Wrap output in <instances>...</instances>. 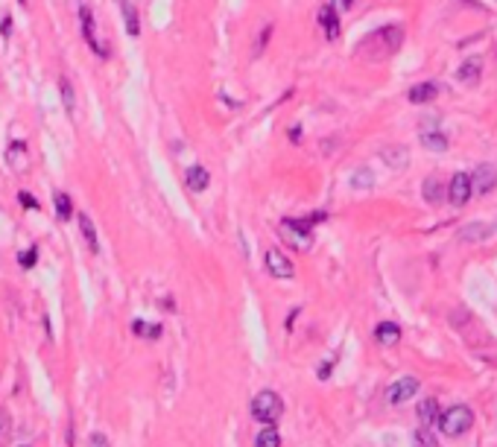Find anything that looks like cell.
Returning a JSON list of instances; mask_svg holds the SVG:
<instances>
[{
    "label": "cell",
    "instance_id": "1",
    "mask_svg": "<svg viewBox=\"0 0 497 447\" xmlns=\"http://www.w3.org/2000/svg\"><path fill=\"white\" fill-rule=\"evenodd\" d=\"M401 44H404V29L401 27H383L378 32H372L357 50H360V56H369V59H389Z\"/></svg>",
    "mask_w": 497,
    "mask_h": 447
},
{
    "label": "cell",
    "instance_id": "2",
    "mask_svg": "<svg viewBox=\"0 0 497 447\" xmlns=\"http://www.w3.org/2000/svg\"><path fill=\"white\" fill-rule=\"evenodd\" d=\"M281 412H284V400L269 389L258 392L255 400H252V418L260 424H275L281 418Z\"/></svg>",
    "mask_w": 497,
    "mask_h": 447
},
{
    "label": "cell",
    "instance_id": "3",
    "mask_svg": "<svg viewBox=\"0 0 497 447\" xmlns=\"http://www.w3.org/2000/svg\"><path fill=\"white\" fill-rule=\"evenodd\" d=\"M471 424H474V412L468 407H450L448 412H441L439 416V427L445 435H450V439H457V435H462L465 430H471Z\"/></svg>",
    "mask_w": 497,
    "mask_h": 447
},
{
    "label": "cell",
    "instance_id": "4",
    "mask_svg": "<svg viewBox=\"0 0 497 447\" xmlns=\"http://www.w3.org/2000/svg\"><path fill=\"white\" fill-rule=\"evenodd\" d=\"M278 234L284 237V243H290L298 252H307L313 246V237H311V228L307 222H298V220H284L278 225Z\"/></svg>",
    "mask_w": 497,
    "mask_h": 447
},
{
    "label": "cell",
    "instance_id": "5",
    "mask_svg": "<svg viewBox=\"0 0 497 447\" xmlns=\"http://www.w3.org/2000/svg\"><path fill=\"white\" fill-rule=\"evenodd\" d=\"M80 27H82V38H85V44L91 47L99 59H108V50L103 41H99V32H97V24H94V12H91V6H80Z\"/></svg>",
    "mask_w": 497,
    "mask_h": 447
},
{
    "label": "cell",
    "instance_id": "6",
    "mask_svg": "<svg viewBox=\"0 0 497 447\" xmlns=\"http://www.w3.org/2000/svg\"><path fill=\"white\" fill-rule=\"evenodd\" d=\"M471 193H474V181L468 173H457L454 179L448 181V199L457 205V208H462L468 199H471Z\"/></svg>",
    "mask_w": 497,
    "mask_h": 447
},
{
    "label": "cell",
    "instance_id": "7",
    "mask_svg": "<svg viewBox=\"0 0 497 447\" xmlns=\"http://www.w3.org/2000/svg\"><path fill=\"white\" fill-rule=\"evenodd\" d=\"M415 392H418V377H401V380H395V383L389 386L386 398H389L392 407H401V403L410 400Z\"/></svg>",
    "mask_w": 497,
    "mask_h": 447
},
{
    "label": "cell",
    "instance_id": "8",
    "mask_svg": "<svg viewBox=\"0 0 497 447\" xmlns=\"http://www.w3.org/2000/svg\"><path fill=\"white\" fill-rule=\"evenodd\" d=\"M267 269H269L272 278H293L295 275L293 260L284 257V252H278V248H269L267 252Z\"/></svg>",
    "mask_w": 497,
    "mask_h": 447
},
{
    "label": "cell",
    "instance_id": "9",
    "mask_svg": "<svg viewBox=\"0 0 497 447\" xmlns=\"http://www.w3.org/2000/svg\"><path fill=\"white\" fill-rule=\"evenodd\" d=\"M471 181H474V193H489L497 188V167L492 164H480L477 170L471 173Z\"/></svg>",
    "mask_w": 497,
    "mask_h": 447
},
{
    "label": "cell",
    "instance_id": "10",
    "mask_svg": "<svg viewBox=\"0 0 497 447\" xmlns=\"http://www.w3.org/2000/svg\"><path fill=\"white\" fill-rule=\"evenodd\" d=\"M480 76H483V59L480 56H471L459 64V79L465 85H477Z\"/></svg>",
    "mask_w": 497,
    "mask_h": 447
},
{
    "label": "cell",
    "instance_id": "11",
    "mask_svg": "<svg viewBox=\"0 0 497 447\" xmlns=\"http://www.w3.org/2000/svg\"><path fill=\"white\" fill-rule=\"evenodd\" d=\"M380 155H383V161H386V164H389L392 170L410 167V152H407V146H386Z\"/></svg>",
    "mask_w": 497,
    "mask_h": 447
},
{
    "label": "cell",
    "instance_id": "12",
    "mask_svg": "<svg viewBox=\"0 0 497 447\" xmlns=\"http://www.w3.org/2000/svg\"><path fill=\"white\" fill-rule=\"evenodd\" d=\"M319 24H322L328 41L339 38V18H337V12H334L330 6H322V9H319Z\"/></svg>",
    "mask_w": 497,
    "mask_h": 447
},
{
    "label": "cell",
    "instance_id": "13",
    "mask_svg": "<svg viewBox=\"0 0 497 447\" xmlns=\"http://www.w3.org/2000/svg\"><path fill=\"white\" fill-rule=\"evenodd\" d=\"M208 181H211V176H208V170L205 167H187L184 173V184L191 188L193 193H202L208 188Z\"/></svg>",
    "mask_w": 497,
    "mask_h": 447
},
{
    "label": "cell",
    "instance_id": "14",
    "mask_svg": "<svg viewBox=\"0 0 497 447\" xmlns=\"http://www.w3.org/2000/svg\"><path fill=\"white\" fill-rule=\"evenodd\" d=\"M6 161H9V167H15V170H27L29 158H27V144L24 140H12V144H9Z\"/></svg>",
    "mask_w": 497,
    "mask_h": 447
},
{
    "label": "cell",
    "instance_id": "15",
    "mask_svg": "<svg viewBox=\"0 0 497 447\" xmlns=\"http://www.w3.org/2000/svg\"><path fill=\"white\" fill-rule=\"evenodd\" d=\"M436 94H439V88H436L433 82H422V85H413V88H410V103H415V105L433 103V100H436Z\"/></svg>",
    "mask_w": 497,
    "mask_h": 447
},
{
    "label": "cell",
    "instance_id": "16",
    "mask_svg": "<svg viewBox=\"0 0 497 447\" xmlns=\"http://www.w3.org/2000/svg\"><path fill=\"white\" fill-rule=\"evenodd\" d=\"M492 231H494V225H489V222L465 225V228H462V231H459V240H462V243H468V240H471V243H480V240H485V237H489Z\"/></svg>",
    "mask_w": 497,
    "mask_h": 447
},
{
    "label": "cell",
    "instance_id": "17",
    "mask_svg": "<svg viewBox=\"0 0 497 447\" xmlns=\"http://www.w3.org/2000/svg\"><path fill=\"white\" fill-rule=\"evenodd\" d=\"M374 340H378L380 345H395L398 340H401V328H398L395 322H380L378 328H374Z\"/></svg>",
    "mask_w": 497,
    "mask_h": 447
},
{
    "label": "cell",
    "instance_id": "18",
    "mask_svg": "<svg viewBox=\"0 0 497 447\" xmlns=\"http://www.w3.org/2000/svg\"><path fill=\"white\" fill-rule=\"evenodd\" d=\"M120 12H123V21H126V32L132 38L141 36V21H138V9L132 6V0H120Z\"/></svg>",
    "mask_w": 497,
    "mask_h": 447
},
{
    "label": "cell",
    "instance_id": "19",
    "mask_svg": "<svg viewBox=\"0 0 497 447\" xmlns=\"http://www.w3.org/2000/svg\"><path fill=\"white\" fill-rule=\"evenodd\" d=\"M80 231H82V240L88 243L91 252H99V240H97V228H94V220L88 214H80Z\"/></svg>",
    "mask_w": 497,
    "mask_h": 447
},
{
    "label": "cell",
    "instance_id": "20",
    "mask_svg": "<svg viewBox=\"0 0 497 447\" xmlns=\"http://www.w3.org/2000/svg\"><path fill=\"white\" fill-rule=\"evenodd\" d=\"M422 144L424 149H433V152H445L448 149V138L436 132V129H427V132H422Z\"/></svg>",
    "mask_w": 497,
    "mask_h": 447
},
{
    "label": "cell",
    "instance_id": "21",
    "mask_svg": "<svg viewBox=\"0 0 497 447\" xmlns=\"http://www.w3.org/2000/svg\"><path fill=\"white\" fill-rule=\"evenodd\" d=\"M53 208H56V216L64 222V220H71V214H73V205H71V196L68 193H53Z\"/></svg>",
    "mask_w": 497,
    "mask_h": 447
},
{
    "label": "cell",
    "instance_id": "22",
    "mask_svg": "<svg viewBox=\"0 0 497 447\" xmlns=\"http://www.w3.org/2000/svg\"><path fill=\"white\" fill-rule=\"evenodd\" d=\"M59 94H62V103H64V108H68V114H73L76 112V97H73V85H71L68 76H62L59 79Z\"/></svg>",
    "mask_w": 497,
    "mask_h": 447
},
{
    "label": "cell",
    "instance_id": "23",
    "mask_svg": "<svg viewBox=\"0 0 497 447\" xmlns=\"http://www.w3.org/2000/svg\"><path fill=\"white\" fill-rule=\"evenodd\" d=\"M255 447H281V435H278V430H275L272 424H267V430L258 433Z\"/></svg>",
    "mask_w": 497,
    "mask_h": 447
},
{
    "label": "cell",
    "instance_id": "24",
    "mask_svg": "<svg viewBox=\"0 0 497 447\" xmlns=\"http://www.w3.org/2000/svg\"><path fill=\"white\" fill-rule=\"evenodd\" d=\"M132 331H135L138 336H143V340H158V336H161V324H149L143 319H135V322H132Z\"/></svg>",
    "mask_w": 497,
    "mask_h": 447
},
{
    "label": "cell",
    "instance_id": "25",
    "mask_svg": "<svg viewBox=\"0 0 497 447\" xmlns=\"http://www.w3.org/2000/svg\"><path fill=\"white\" fill-rule=\"evenodd\" d=\"M436 416H439V403H436L433 398L422 400V407H418V421H422V427H427V424L433 421Z\"/></svg>",
    "mask_w": 497,
    "mask_h": 447
},
{
    "label": "cell",
    "instance_id": "26",
    "mask_svg": "<svg viewBox=\"0 0 497 447\" xmlns=\"http://www.w3.org/2000/svg\"><path fill=\"white\" fill-rule=\"evenodd\" d=\"M372 184H374V173L369 167H363L351 176V188H357V190H366V188H372Z\"/></svg>",
    "mask_w": 497,
    "mask_h": 447
},
{
    "label": "cell",
    "instance_id": "27",
    "mask_svg": "<svg viewBox=\"0 0 497 447\" xmlns=\"http://www.w3.org/2000/svg\"><path fill=\"white\" fill-rule=\"evenodd\" d=\"M415 447H439L436 444V439H433V433H430L427 427H422V430H415Z\"/></svg>",
    "mask_w": 497,
    "mask_h": 447
},
{
    "label": "cell",
    "instance_id": "28",
    "mask_svg": "<svg viewBox=\"0 0 497 447\" xmlns=\"http://www.w3.org/2000/svg\"><path fill=\"white\" fill-rule=\"evenodd\" d=\"M36 260H38V246H32V248H27V252L21 255V266L32 269V266H36Z\"/></svg>",
    "mask_w": 497,
    "mask_h": 447
},
{
    "label": "cell",
    "instance_id": "29",
    "mask_svg": "<svg viewBox=\"0 0 497 447\" xmlns=\"http://www.w3.org/2000/svg\"><path fill=\"white\" fill-rule=\"evenodd\" d=\"M424 196L430 202H439V181L436 179H427L424 181Z\"/></svg>",
    "mask_w": 497,
    "mask_h": 447
},
{
    "label": "cell",
    "instance_id": "30",
    "mask_svg": "<svg viewBox=\"0 0 497 447\" xmlns=\"http://www.w3.org/2000/svg\"><path fill=\"white\" fill-rule=\"evenodd\" d=\"M18 199H21V205H24V208H29V211H32V208H38V202L32 199V196H29L27 190H21V193H18Z\"/></svg>",
    "mask_w": 497,
    "mask_h": 447
},
{
    "label": "cell",
    "instance_id": "31",
    "mask_svg": "<svg viewBox=\"0 0 497 447\" xmlns=\"http://www.w3.org/2000/svg\"><path fill=\"white\" fill-rule=\"evenodd\" d=\"M0 32H3V38L12 36V18H3V24H0Z\"/></svg>",
    "mask_w": 497,
    "mask_h": 447
},
{
    "label": "cell",
    "instance_id": "32",
    "mask_svg": "<svg viewBox=\"0 0 497 447\" xmlns=\"http://www.w3.org/2000/svg\"><path fill=\"white\" fill-rule=\"evenodd\" d=\"M330 372H334V357H330V359H328V363H325L322 368H319V377H328Z\"/></svg>",
    "mask_w": 497,
    "mask_h": 447
},
{
    "label": "cell",
    "instance_id": "33",
    "mask_svg": "<svg viewBox=\"0 0 497 447\" xmlns=\"http://www.w3.org/2000/svg\"><path fill=\"white\" fill-rule=\"evenodd\" d=\"M91 447H108V444H106V439H103V435L97 433V435H91Z\"/></svg>",
    "mask_w": 497,
    "mask_h": 447
},
{
    "label": "cell",
    "instance_id": "34",
    "mask_svg": "<svg viewBox=\"0 0 497 447\" xmlns=\"http://www.w3.org/2000/svg\"><path fill=\"white\" fill-rule=\"evenodd\" d=\"M337 3V9H351V3H354V0H334Z\"/></svg>",
    "mask_w": 497,
    "mask_h": 447
},
{
    "label": "cell",
    "instance_id": "35",
    "mask_svg": "<svg viewBox=\"0 0 497 447\" xmlns=\"http://www.w3.org/2000/svg\"><path fill=\"white\" fill-rule=\"evenodd\" d=\"M0 430H3V412H0Z\"/></svg>",
    "mask_w": 497,
    "mask_h": 447
},
{
    "label": "cell",
    "instance_id": "36",
    "mask_svg": "<svg viewBox=\"0 0 497 447\" xmlns=\"http://www.w3.org/2000/svg\"><path fill=\"white\" fill-rule=\"evenodd\" d=\"M21 3H27V0H21Z\"/></svg>",
    "mask_w": 497,
    "mask_h": 447
}]
</instances>
